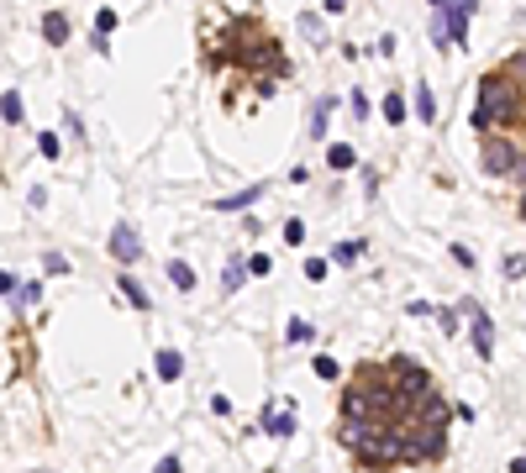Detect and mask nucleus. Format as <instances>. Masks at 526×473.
<instances>
[{
  "mask_svg": "<svg viewBox=\"0 0 526 473\" xmlns=\"http://www.w3.org/2000/svg\"><path fill=\"white\" fill-rule=\"evenodd\" d=\"M416 116H421V121H437V100H431L427 84H416Z\"/></svg>",
  "mask_w": 526,
  "mask_h": 473,
  "instance_id": "6ab92c4d",
  "label": "nucleus"
},
{
  "mask_svg": "<svg viewBox=\"0 0 526 473\" xmlns=\"http://www.w3.org/2000/svg\"><path fill=\"white\" fill-rule=\"evenodd\" d=\"M42 37H48V42H69V16L48 11V16H42Z\"/></svg>",
  "mask_w": 526,
  "mask_h": 473,
  "instance_id": "f8f14e48",
  "label": "nucleus"
},
{
  "mask_svg": "<svg viewBox=\"0 0 526 473\" xmlns=\"http://www.w3.org/2000/svg\"><path fill=\"white\" fill-rule=\"evenodd\" d=\"M479 168L484 174H516L521 168V147L500 131H484V147H479Z\"/></svg>",
  "mask_w": 526,
  "mask_h": 473,
  "instance_id": "f03ea898",
  "label": "nucleus"
},
{
  "mask_svg": "<svg viewBox=\"0 0 526 473\" xmlns=\"http://www.w3.org/2000/svg\"><path fill=\"white\" fill-rule=\"evenodd\" d=\"M121 295H127V300H132V305H137V310H153V300H148V289H143V284H137V279H132V273H121Z\"/></svg>",
  "mask_w": 526,
  "mask_h": 473,
  "instance_id": "4468645a",
  "label": "nucleus"
},
{
  "mask_svg": "<svg viewBox=\"0 0 526 473\" xmlns=\"http://www.w3.org/2000/svg\"><path fill=\"white\" fill-rule=\"evenodd\" d=\"M285 242H289V248H300V242H305V226H300V221H285Z\"/></svg>",
  "mask_w": 526,
  "mask_h": 473,
  "instance_id": "393cba45",
  "label": "nucleus"
},
{
  "mask_svg": "<svg viewBox=\"0 0 526 473\" xmlns=\"http://www.w3.org/2000/svg\"><path fill=\"white\" fill-rule=\"evenodd\" d=\"M158 473H180V458H164V463H158Z\"/></svg>",
  "mask_w": 526,
  "mask_h": 473,
  "instance_id": "c85d7f7f",
  "label": "nucleus"
},
{
  "mask_svg": "<svg viewBox=\"0 0 526 473\" xmlns=\"http://www.w3.org/2000/svg\"><path fill=\"white\" fill-rule=\"evenodd\" d=\"M37 153H42V158H63V142H58V131H42V137H37Z\"/></svg>",
  "mask_w": 526,
  "mask_h": 473,
  "instance_id": "aec40b11",
  "label": "nucleus"
},
{
  "mask_svg": "<svg viewBox=\"0 0 526 473\" xmlns=\"http://www.w3.org/2000/svg\"><path fill=\"white\" fill-rule=\"evenodd\" d=\"M384 431H394V426H390V421H374V415H342V431H337V437H342V447L358 458V452L374 447Z\"/></svg>",
  "mask_w": 526,
  "mask_h": 473,
  "instance_id": "20e7f679",
  "label": "nucleus"
},
{
  "mask_svg": "<svg viewBox=\"0 0 526 473\" xmlns=\"http://www.w3.org/2000/svg\"><path fill=\"white\" fill-rule=\"evenodd\" d=\"M384 116H390L394 127L406 121V100H400V90H394V95H384Z\"/></svg>",
  "mask_w": 526,
  "mask_h": 473,
  "instance_id": "4be33fe9",
  "label": "nucleus"
},
{
  "mask_svg": "<svg viewBox=\"0 0 526 473\" xmlns=\"http://www.w3.org/2000/svg\"><path fill=\"white\" fill-rule=\"evenodd\" d=\"M342 415H374L369 390H363V384H347V390H342Z\"/></svg>",
  "mask_w": 526,
  "mask_h": 473,
  "instance_id": "9d476101",
  "label": "nucleus"
},
{
  "mask_svg": "<svg viewBox=\"0 0 526 473\" xmlns=\"http://www.w3.org/2000/svg\"><path fill=\"white\" fill-rule=\"evenodd\" d=\"M526 116V95L511 74H490V79H479V95H474V127L479 131H505Z\"/></svg>",
  "mask_w": 526,
  "mask_h": 473,
  "instance_id": "f257e3e1",
  "label": "nucleus"
},
{
  "mask_svg": "<svg viewBox=\"0 0 526 473\" xmlns=\"http://www.w3.org/2000/svg\"><path fill=\"white\" fill-rule=\"evenodd\" d=\"M153 368H158V378H168V384H174V378H180V374H184V358H180V353H174V347H164V353H158V358H153Z\"/></svg>",
  "mask_w": 526,
  "mask_h": 473,
  "instance_id": "9b49d317",
  "label": "nucleus"
},
{
  "mask_svg": "<svg viewBox=\"0 0 526 473\" xmlns=\"http://www.w3.org/2000/svg\"><path fill=\"white\" fill-rule=\"evenodd\" d=\"M400 458H406V437H394V431H384L374 447H363V452H358L363 468H379V473H384V468H394Z\"/></svg>",
  "mask_w": 526,
  "mask_h": 473,
  "instance_id": "423d86ee",
  "label": "nucleus"
},
{
  "mask_svg": "<svg viewBox=\"0 0 526 473\" xmlns=\"http://www.w3.org/2000/svg\"><path fill=\"white\" fill-rule=\"evenodd\" d=\"M263 426H269V431H274V437H289V431H295V415H289V410H269V415H263Z\"/></svg>",
  "mask_w": 526,
  "mask_h": 473,
  "instance_id": "f3484780",
  "label": "nucleus"
},
{
  "mask_svg": "<svg viewBox=\"0 0 526 473\" xmlns=\"http://www.w3.org/2000/svg\"><path fill=\"white\" fill-rule=\"evenodd\" d=\"M305 279L321 284V279H326V258H305Z\"/></svg>",
  "mask_w": 526,
  "mask_h": 473,
  "instance_id": "b1692460",
  "label": "nucleus"
},
{
  "mask_svg": "<svg viewBox=\"0 0 526 473\" xmlns=\"http://www.w3.org/2000/svg\"><path fill=\"white\" fill-rule=\"evenodd\" d=\"M258 200V189H242V195H227V200H216V211H242V205Z\"/></svg>",
  "mask_w": 526,
  "mask_h": 473,
  "instance_id": "412c9836",
  "label": "nucleus"
},
{
  "mask_svg": "<svg viewBox=\"0 0 526 473\" xmlns=\"http://www.w3.org/2000/svg\"><path fill=\"white\" fill-rule=\"evenodd\" d=\"M447 452V426H431V421H421L416 431L406 437V458L411 463H437Z\"/></svg>",
  "mask_w": 526,
  "mask_h": 473,
  "instance_id": "39448f33",
  "label": "nucleus"
},
{
  "mask_svg": "<svg viewBox=\"0 0 526 473\" xmlns=\"http://www.w3.org/2000/svg\"><path fill=\"white\" fill-rule=\"evenodd\" d=\"M342 368H337V358H316V378H337Z\"/></svg>",
  "mask_w": 526,
  "mask_h": 473,
  "instance_id": "a878e982",
  "label": "nucleus"
},
{
  "mask_svg": "<svg viewBox=\"0 0 526 473\" xmlns=\"http://www.w3.org/2000/svg\"><path fill=\"white\" fill-rule=\"evenodd\" d=\"M326 163H332V168H353V163H358V153H353L347 142H332V147H326Z\"/></svg>",
  "mask_w": 526,
  "mask_h": 473,
  "instance_id": "2eb2a0df",
  "label": "nucleus"
},
{
  "mask_svg": "<svg viewBox=\"0 0 526 473\" xmlns=\"http://www.w3.org/2000/svg\"><path fill=\"white\" fill-rule=\"evenodd\" d=\"M511 473H526V458H516V463H511Z\"/></svg>",
  "mask_w": 526,
  "mask_h": 473,
  "instance_id": "c756f323",
  "label": "nucleus"
},
{
  "mask_svg": "<svg viewBox=\"0 0 526 473\" xmlns=\"http://www.w3.org/2000/svg\"><path fill=\"white\" fill-rule=\"evenodd\" d=\"M516 211H521V221H526V195H521V205H516Z\"/></svg>",
  "mask_w": 526,
  "mask_h": 473,
  "instance_id": "2f4dec72",
  "label": "nucleus"
},
{
  "mask_svg": "<svg viewBox=\"0 0 526 473\" xmlns=\"http://www.w3.org/2000/svg\"><path fill=\"white\" fill-rule=\"evenodd\" d=\"M505 74H511V79H526V53H516V58L505 63Z\"/></svg>",
  "mask_w": 526,
  "mask_h": 473,
  "instance_id": "cd10ccee",
  "label": "nucleus"
},
{
  "mask_svg": "<svg viewBox=\"0 0 526 473\" xmlns=\"http://www.w3.org/2000/svg\"><path fill=\"white\" fill-rule=\"evenodd\" d=\"M431 6H447V0H431Z\"/></svg>",
  "mask_w": 526,
  "mask_h": 473,
  "instance_id": "473e14b6",
  "label": "nucleus"
},
{
  "mask_svg": "<svg viewBox=\"0 0 526 473\" xmlns=\"http://www.w3.org/2000/svg\"><path fill=\"white\" fill-rule=\"evenodd\" d=\"M0 116H6V127H22L26 106H22V95H16V90H6V100H0Z\"/></svg>",
  "mask_w": 526,
  "mask_h": 473,
  "instance_id": "ddd939ff",
  "label": "nucleus"
},
{
  "mask_svg": "<svg viewBox=\"0 0 526 473\" xmlns=\"http://www.w3.org/2000/svg\"><path fill=\"white\" fill-rule=\"evenodd\" d=\"M474 6H479V0H447L443 16H437L431 42H437V47H443V42H458V47H463L468 42V16H474Z\"/></svg>",
  "mask_w": 526,
  "mask_h": 473,
  "instance_id": "7ed1b4c3",
  "label": "nucleus"
},
{
  "mask_svg": "<svg viewBox=\"0 0 526 473\" xmlns=\"http://www.w3.org/2000/svg\"><path fill=\"white\" fill-rule=\"evenodd\" d=\"M358 252H363V242H337L332 258H337V263H358Z\"/></svg>",
  "mask_w": 526,
  "mask_h": 473,
  "instance_id": "5701e85b",
  "label": "nucleus"
},
{
  "mask_svg": "<svg viewBox=\"0 0 526 473\" xmlns=\"http://www.w3.org/2000/svg\"><path fill=\"white\" fill-rule=\"evenodd\" d=\"M168 279H174V289H195V268H190V263H180V258L168 263Z\"/></svg>",
  "mask_w": 526,
  "mask_h": 473,
  "instance_id": "a211bd4d",
  "label": "nucleus"
},
{
  "mask_svg": "<svg viewBox=\"0 0 526 473\" xmlns=\"http://www.w3.org/2000/svg\"><path fill=\"white\" fill-rule=\"evenodd\" d=\"M474 347H479V358H490V347H495V326H490V316H479V326H474Z\"/></svg>",
  "mask_w": 526,
  "mask_h": 473,
  "instance_id": "dca6fc26",
  "label": "nucleus"
},
{
  "mask_svg": "<svg viewBox=\"0 0 526 473\" xmlns=\"http://www.w3.org/2000/svg\"><path fill=\"white\" fill-rule=\"evenodd\" d=\"M289 342H311V321H289Z\"/></svg>",
  "mask_w": 526,
  "mask_h": 473,
  "instance_id": "bb28decb",
  "label": "nucleus"
},
{
  "mask_svg": "<svg viewBox=\"0 0 526 473\" xmlns=\"http://www.w3.org/2000/svg\"><path fill=\"white\" fill-rule=\"evenodd\" d=\"M342 6H347V0H326V11H342Z\"/></svg>",
  "mask_w": 526,
  "mask_h": 473,
  "instance_id": "7c9ffc66",
  "label": "nucleus"
},
{
  "mask_svg": "<svg viewBox=\"0 0 526 473\" xmlns=\"http://www.w3.org/2000/svg\"><path fill=\"white\" fill-rule=\"evenodd\" d=\"M111 252H116V263H137V258H143L137 232H132V226H116V232H111Z\"/></svg>",
  "mask_w": 526,
  "mask_h": 473,
  "instance_id": "6e6552de",
  "label": "nucleus"
},
{
  "mask_svg": "<svg viewBox=\"0 0 526 473\" xmlns=\"http://www.w3.org/2000/svg\"><path fill=\"white\" fill-rule=\"evenodd\" d=\"M421 421H431V426H447V415H453V405L443 400V394H421Z\"/></svg>",
  "mask_w": 526,
  "mask_h": 473,
  "instance_id": "1a4fd4ad",
  "label": "nucleus"
},
{
  "mask_svg": "<svg viewBox=\"0 0 526 473\" xmlns=\"http://www.w3.org/2000/svg\"><path fill=\"white\" fill-rule=\"evenodd\" d=\"M390 374H394V384H400V394H406V400H421V394H431L427 368H421V363H411V358H394V363H390Z\"/></svg>",
  "mask_w": 526,
  "mask_h": 473,
  "instance_id": "0eeeda50",
  "label": "nucleus"
}]
</instances>
